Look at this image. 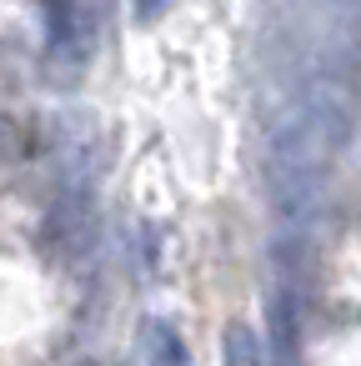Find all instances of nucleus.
Here are the masks:
<instances>
[{
    "label": "nucleus",
    "mask_w": 361,
    "mask_h": 366,
    "mask_svg": "<svg viewBox=\"0 0 361 366\" xmlns=\"http://www.w3.org/2000/svg\"><path fill=\"white\" fill-rule=\"evenodd\" d=\"M146 351L156 366H186V341L166 321H146Z\"/></svg>",
    "instance_id": "7ed1b4c3"
},
{
    "label": "nucleus",
    "mask_w": 361,
    "mask_h": 366,
    "mask_svg": "<svg viewBox=\"0 0 361 366\" xmlns=\"http://www.w3.org/2000/svg\"><path fill=\"white\" fill-rule=\"evenodd\" d=\"M296 106L316 121V131L331 141L336 156L351 146V136H356V116H361V101H356V81H351L346 71H321V76H311V86L301 91Z\"/></svg>",
    "instance_id": "f257e3e1"
},
{
    "label": "nucleus",
    "mask_w": 361,
    "mask_h": 366,
    "mask_svg": "<svg viewBox=\"0 0 361 366\" xmlns=\"http://www.w3.org/2000/svg\"><path fill=\"white\" fill-rule=\"evenodd\" d=\"M81 366H91V361H81Z\"/></svg>",
    "instance_id": "423d86ee"
},
{
    "label": "nucleus",
    "mask_w": 361,
    "mask_h": 366,
    "mask_svg": "<svg viewBox=\"0 0 361 366\" xmlns=\"http://www.w3.org/2000/svg\"><path fill=\"white\" fill-rule=\"evenodd\" d=\"M46 41L66 61H86L96 46V26L81 0H46Z\"/></svg>",
    "instance_id": "f03ea898"
},
{
    "label": "nucleus",
    "mask_w": 361,
    "mask_h": 366,
    "mask_svg": "<svg viewBox=\"0 0 361 366\" xmlns=\"http://www.w3.org/2000/svg\"><path fill=\"white\" fill-rule=\"evenodd\" d=\"M331 6H336V11H346V16H356V11H361V0H331Z\"/></svg>",
    "instance_id": "39448f33"
},
{
    "label": "nucleus",
    "mask_w": 361,
    "mask_h": 366,
    "mask_svg": "<svg viewBox=\"0 0 361 366\" xmlns=\"http://www.w3.org/2000/svg\"><path fill=\"white\" fill-rule=\"evenodd\" d=\"M226 366H266V351H261V336L251 326H226Z\"/></svg>",
    "instance_id": "20e7f679"
}]
</instances>
